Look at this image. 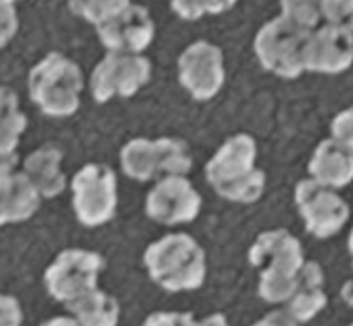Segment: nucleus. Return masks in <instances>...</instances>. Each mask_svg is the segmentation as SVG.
<instances>
[{"mask_svg": "<svg viewBox=\"0 0 353 326\" xmlns=\"http://www.w3.org/2000/svg\"><path fill=\"white\" fill-rule=\"evenodd\" d=\"M248 258L251 265L260 268V298L269 303L288 302L297 291L305 265L301 240L283 228L263 231L249 249Z\"/></svg>", "mask_w": 353, "mask_h": 326, "instance_id": "nucleus-1", "label": "nucleus"}, {"mask_svg": "<svg viewBox=\"0 0 353 326\" xmlns=\"http://www.w3.org/2000/svg\"><path fill=\"white\" fill-rule=\"evenodd\" d=\"M256 141L235 134L219 146L205 166V177L217 196L233 203H254L265 191V173L254 166Z\"/></svg>", "mask_w": 353, "mask_h": 326, "instance_id": "nucleus-2", "label": "nucleus"}, {"mask_svg": "<svg viewBox=\"0 0 353 326\" xmlns=\"http://www.w3.org/2000/svg\"><path fill=\"white\" fill-rule=\"evenodd\" d=\"M143 263L157 286L172 293L198 290L207 275L205 250L188 233H170L150 243Z\"/></svg>", "mask_w": 353, "mask_h": 326, "instance_id": "nucleus-3", "label": "nucleus"}, {"mask_svg": "<svg viewBox=\"0 0 353 326\" xmlns=\"http://www.w3.org/2000/svg\"><path fill=\"white\" fill-rule=\"evenodd\" d=\"M30 97L50 117H71L80 108L83 74L77 62L52 52L34 65L28 76Z\"/></svg>", "mask_w": 353, "mask_h": 326, "instance_id": "nucleus-4", "label": "nucleus"}, {"mask_svg": "<svg viewBox=\"0 0 353 326\" xmlns=\"http://www.w3.org/2000/svg\"><path fill=\"white\" fill-rule=\"evenodd\" d=\"M313 30L286 17L267 21L254 37V53L261 67L276 76L295 80L305 71V45Z\"/></svg>", "mask_w": 353, "mask_h": 326, "instance_id": "nucleus-5", "label": "nucleus"}, {"mask_svg": "<svg viewBox=\"0 0 353 326\" xmlns=\"http://www.w3.org/2000/svg\"><path fill=\"white\" fill-rule=\"evenodd\" d=\"M122 171L138 182H149L168 175H185L193 159L185 141L179 138H134L121 150Z\"/></svg>", "mask_w": 353, "mask_h": 326, "instance_id": "nucleus-6", "label": "nucleus"}, {"mask_svg": "<svg viewBox=\"0 0 353 326\" xmlns=\"http://www.w3.org/2000/svg\"><path fill=\"white\" fill-rule=\"evenodd\" d=\"M72 208L87 228L112 221L117 210V175L106 164H85L71 182Z\"/></svg>", "mask_w": 353, "mask_h": 326, "instance_id": "nucleus-7", "label": "nucleus"}, {"mask_svg": "<svg viewBox=\"0 0 353 326\" xmlns=\"http://www.w3.org/2000/svg\"><path fill=\"white\" fill-rule=\"evenodd\" d=\"M105 266V258L94 250L65 249L46 268L44 284L57 302L69 303L96 290Z\"/></svg>", "mask_w": 353, "mask_h": 326, "instance_id": "nucleus-8", "label": "nucleus"}, {"mask_svg": "<svg viewBox=\"0 0 353 326\" xmlns=\"http://www.w3.org/2000/svg\"><path fill=\"white\" fill-rule=\"evenodd\" d=\"M295 203L307 233L320 240L339 233L350 219L348 203L336 189L321 186L313 178H304L295 186Z\"/></svg>", "mask_w": 353, "mask_h": 326, "instance_id": "nucleus-9", "label": "nucleus"}, {"mask_svg": "<svg viewBox=\"0 0 353 326\" xmlns=\"http://www.w3.org/2000/svg\"><path fill=\"white\" fill-rule=\"evenodd\" d=\"M152 64L138 53L110 52L90 76V90L97 102L110 101L115 94L131 97L149 83Z\"/></svg>", "mask_w": 353, "mask_h": 326, "instance_id": "nucleus-10", "label": "nucleus"}, {"mask_svg": "<svg viewBox=\"0 0 353 326\" xmlns=\"http://www.w3.org/2000/svg\"><path fill=\"white\" fill-rule=\"evenodd\" d=\"M179 81L196 101H209L225 83V61L219 46L196 41L179 56Z\"/></svg>", "mask_w": 353, "mask_h": 326, "instance_id": "nucleus-11", "label": "nucleus"}, {"mask_svg": "<svg viewBox=\"0 0 353 326\" xmlns=\"http://www.w3.org/2000/svg\"><path fill=\"white\" fill-rule=\"evenodd\" d=\"M201 196L184 175H168L157 180L145 199V214L165 226L191 222L198 217Z\"/></svg>", "mask_w": 353, "mask_h": 326, "instance_id": "nucleus-12", "label": "nucleus"}, {"mask_svg": "<svg viewBox=\"0 0 353 326\" xmlns=\"http://www.w3.org/2000/svg\"><path fill=\"white\" fill-rule=\"evenodd\" d=\"M305 71L341 74L353 64V30L325 23L314 28L305 45Z\"/></svg>", "mask_w": 353, "mask_h": 326, "instance_id": "nucleus-13", "label": "nucleus"}, {"mask_svg": "<svg viewBox=\"0 0 353 326\" xmlns=\"http://www.w3.org/2000/svg\"><path fill=\"white\" fill-rule=\"evenodd\" d=\"M101 45L110 52L141 53L154 39V21L143 6H129L112 20L97 25Z\"/></svg>", "mask_w": 353, "mask_h": 326, "instance_id": "nucleus-14", "label": "nucleus"}, {"mask_svg": "<svg viewBox=\"0 0 353 326\" xmlns=\"http://www.w3.org/2000/svg\"><path fill=\"white\" fill-rule=\"evenodd\" d=\"M17 157L2 159L0 171V222L11 224L32 217L39 210L41 193L25 171L14 169Z\"/></svg>", "mask_w": 353, "mask_h": 326, "instance_id": "nucleus-15", "label": "nucleus"}, {"mask_svg": "<svg viewBox=\"0 0 353 326\" xmlns=\"http://www.w3.org/2000/svg\"><path fill=\"white\" fill-rule=\"evenodd\" d=\"M307 171L318 184L339 191L353 182V153L332 138L323 140L314 149Z\"/></svg>", "mask_w": 353, "mask_h": 326, "instance_id": "nucleus-16", "label": "nucleus"}, {"mask_svg": "<svg viewBox=\"0 0 353 326\" xmlns=\"http://www.w3.org/2000/svg\"><path fill=\"white\" fill-rule=\"evenodd\" d=\"M325 275L320 263L305 261L297 291L286 302V310L299 323H307L318 316L327 305V293L323 290Z\"/></svg>", "mask_w": 353, "mask_h": 326, "instance_id": "nucleus-17", "label": "nucleus"}, {"mask_svg": "<svg viewBox=\"0 0 353 326\" xmlns=\"http://www.w3.org/2000/svg\"><path fill=\"white\" fill-rule=\"evenodd\" d=\"M64 157L61 149L53 145H44L28 153L23 161V171L34 182L43 197L61 196L65 189V175L61 169V161Z\"/></svg>", "mask_w": 353, "mask_h": 326, "instance_id": "nucleus-18", "label": "nucleus"}, {"mask_svg": "<svg viewBox=\"0 0 353 326\" xmlns=\"http://www.w3.org/2000/svg\"><path fill=\"white\" fill-rule=\"evenodd\" d=\"M65 307L83 326H117L121 318L119 302L99 287L65 303Z\"/></svg>", "mask_w": 353, "mask_h": 326, "instance_id": "nucleus-19", "label": "nucleus"}, {"mask_svg": "<svg viewBox=\"0 0 353 326\" xmlns=\"http://www.w3.org/2000/svg\"><path fill=\"white\" fill-rule=\"evenodd\" d=\"M27 129V117L20 111L18 96L9 87L0 89V155L12 157L23 131Z\"/></svg>", "mask_w": 353, "mask_h": 326, "instance_id": "nucleus-20", "label": "nucleus"}, {"mask_svg": "<svg viewBox=\"0 0 353 326\" xmlns=\"http://www.w3.org/2000/svg\"><path fill=\"white\" fill-rule=\"evenodd\" d=\"M129 6L131 0H69V9L96 27L121 14Z\"/></svg>", "mask_w": 353, "mask_h": 326, "instance_id": "nucleus-21", "label": "nucleus"}, {"mask_svg": "<svg viewBox=\"0 0 353 326\" xmlns=\"http://www.w3.org/2000/svg\"><path fill=\"white\" fill-rule=\"evenodd\" d=\"M281 11L283 17L309 30L318 28L323 20L321 0H281Z\"/></svg>", "mask_w": 353, "mask_h": 326, "instance_id": "nucleus-22", "label": "nucleus"}, {"mask_svg": "<svg viewBox=\"0 0 353 326\" xmlns=\"http://www.w3.org/2000/svg\"><path fill=\"white\" fill-rule=\"evenodd\" d=\"M323 20L353 30V0H321Z\"/></svg>", "mask_w": 353, "mask_h": 326, "instance_id": "nucleus-23", "label": "nucleus"}, {"mask_svg": "<svg viewBox=\"0 0 353 326\" xmlns=\"http://www.w3.org/2000/svg\"><path fill=\"white\" fill-rule=\"evenodd\" d=\"M330 134L343 149L353 153V106L341 109L330 122Z\"/></svg>", "mask_w": 353, "mask_h": 326, "instance_id": "nucleus-24", "label": "nucleus"}, {"mask_svg": "<svg viewBox=\"0 0 353 326\" xmlns=\"http://www.w3.org/2000/svg\"><path fill=\"white\" fill-rule=\"evenodd\" d=\"M143 326H196L191 312H152Z\"/></svg>", "mask_w": 353, "mask_h": 326, "instance_id": "nucleus-25", "label": "nucleus"}, {"mask_svg": "<svg viewBox=\"0 0 353 326\" xmlns=\"http://www.w3.org/2000/svg\"><path fill=\"white\" fill-rule=\"evenodd\" d=\"M23 312L21 305L11 294L0 296V326H21Z\"/></svg>", "mask_w": 353, "mask_h": 326, "instance_id": "nucleus-26", "label": "nucleus"}, {"mask_svg": "<svg viewBox=\"0 0 353 326\" xmlns=\"http://www.w3.org/2000/svg\"><path fill=\"white\" fill-rule=\"evenodd\" d=\"M172 9L182 20L188 21L200 20L207 12L201 0H172Z\"/></svg>", "mask_w": 353, "mask_h": 326, "instance_id": "nucleus-27", "label": "nucleus"}, {"mask_svg": "<svg viewBox=\"0 0 353 326\" xmlns=\"http://www.w3.org/2000/svg\"><path fill=\"white\" fill-rule=\"evenodd\" d=\"M253 326H299V321L290 314L288 310H272L267 316L254 323Z\"/></svg>", "mask_w": 353, "mask_h": 326, "instance_id": "nucleus-28", "label": "nucleus"}, {"mask_svg": "<svg viewBox=\"0 0 353 326\" xmlns=\"http://www.w3.org/2000/svg\"><path fill=\"white\" fill-rule=\"evenodd\" d=\"M201 2H203L205 11L209 14H221V12L228 11L237 4V0H201Z\"/></svg>", "mask_w": 353, "mask_h": 326, "instance_id": "nucleus-29", "label": "nucleus"}, {"mask_svg": "<svg viewBox=\"0 0 353 326\" xmlns=\"http://www.w3.org/2000/svg\"><path fill=\"white\" fill-rule=\"evenodd\" d=\"M39 326H83L77 318H68V316H57V318L48 319L41 323Z\"/></svg>", "mask_w": 353, "mask_h": 326, "instance_id": "nucleus-30", "label": "nucleus"}, {"mask_svg": "<svg viewBox=\"0 0 353 326\" xmlns=\"http://www.w3.org/2000/svg\"><path fill=\"white\" fill-rule=\"evenodd\" d=\"M196 326H228V321L223 314H210L209 318L196 321Z\"/></svg>", "mask_w": 353, "mask_h": 326, "instance_id": "nucleus-31", "label": "nucleus"}, {"mask_svg": "<svg viewBox=\"0 0 353 326\" xmlns=\"http://www.w3.org/2000/svg\"><path fill=\"white\" fill-rule=\"evenodd\" d=\"M341 298L345 300V303L348 307H352L353 310V279L346 281L341 287Z\"/></svg>", "mask_w": 353, "mask_h": 326, "instance_id": "nucleus-32", "label": "nucleus"}, {"mask_svg": "<svg viewBox=\"0 0 353 326\" xmlns=\"http://www.w3.org/2000/svg\"><path fill=\"white\" fill-rule=\"evenodd\" d=\"M348 252H350V256H353V226H352V230H350V235H348Z\"/></svg>", "mask_w": 353, "mask_h": 326, "instance_id": "nucleus-33", "label": "nucleus"}, {"mask_svg": "<svg viewBox=\"0 0 353 326\" xmlns=\"http://www.w3.org/2000/svg\"><path fill=\"white\" fill-rule=\"evenodd\" d=\"M352 266H353V256H352Z\"/></svg>", "mask_w": 353, "mask_h": 326, "instance_id": "nucleus-34", "label": "nucleus"}, {"mask_svg": "<svg viewBox=\"0 0 353 326\" xmlns=\"http://www.w3.org/2000/svg\"><path fill=\"white\" fill-rule=\"evenodd\" d=\"M348 326H353V323H352V325H348Z\"/></svg>", "mask_w": 353, "mask_h": 326, "instance_id": "nucleus-35", "label": "nucleus"}]
</instances>
